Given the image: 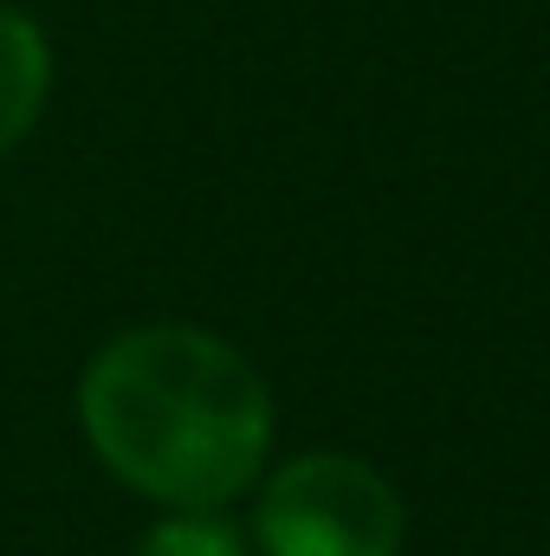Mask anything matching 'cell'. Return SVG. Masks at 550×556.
<instances>
[{
    "instance_id": "cell-3",
    "label": "cell",
    "mask_w": 550,
    "mask_h": 556,
    "mask_svg": "<svg viewBox=\"0 0 550 556\" xmlns=\"http://www.w3.org/2000/svg\"><path fill=\"white\" fill-rule=\"evenodd\" d=\"M46 91H52V46H46V33L20 7H0V155L39 124Z\"/></svg>"
},
{
    "instance_id": "cell-1",
    "label": "cell",
    "mask_w": 550,
    "mask_h": 556,
    "mask_svg": "<svg viewBox=\"0 0 550 556\" xmlns=\"http://www.w3.org/2000/svg\"><path fill=\"white\" fill-rule=\"evenodd\" d=\"M78 420L130 492L168 511H221L266 466L273 389L227 337L142 324L85 363Z\"/></svg>"
},
{
    "instance_id": "cell-2",
    "label": "cell",
    "mask_w": 550,
    "mask_h": 556,
    "mask_svg": "<svg viewBox=\"0 0 550 556\" xmlns=\"http://www.w3.org/2000/svg\"><path fill=\"white\" fill-rule=\"evenodd\" d=\"M402 492L357 453H298L266 479V556H402Z\"/></svg>"
},
{
    "instance_id": "cell-4",
    "label": "cell",
    "mask_w": 550,
    "mask_h": 556,
    "mask_svg": "<svg viewBox=\"0 0 550 556\" xmlns=\"http://www.w3.org/2000/svg\"><path fill=\"white\" fill-rule=\"evenodd\" d=\"M130 556H247V551L214 511H175V518L149 525Z\"/></svg>"
}]
</instances>
